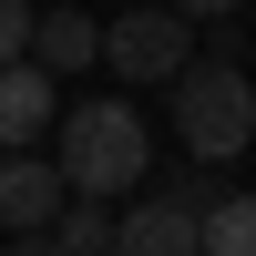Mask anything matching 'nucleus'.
Returning a JSON list of instances; mask_svg holds the SVG:
<instances>
[{"label": "nucleus", "mask_w": 256, "mask_h": 256, "mask_svg": "<svg viewBox=\"0 0 256 256\" xmlns=\"http://www.w3.org/2000/svg\"><path fill=\"white\" fill-rule=\"evenodd\" d=\"M52 144H62L52 164H62L72 195H134L144 164H154V134H144L134 102H72V113L52 123Z\"/></svg>", "instance_id": "obj_1"}, {"label": "nucleus", "mask_w": 256, "mask_h": 256, "mask_svg": "<svg viewBox=\"0 0 256 256\" xmlns=\"http://www.w3.org/2000/svg\"><path fill=\"white\" fill-rule=\"evenodd\" d=\"M205 256H256V195H216L205 205Z\"/></svg>", "instance_id": "obj_9"}, {"label": "nucleus", "mask_w": 256, "mask_h": 256, "mask_svg": "<svg viewBox=\"0 0 256 256\" xmlns=\"http://www.w3.org/2000/svg\"><path fill=\"white\" fill-rule=\"evenodd\" d=\"M184 20H226V10H246V0H174Z\"/></svg>", "instance_id": "obj_12"}, {"label": "nucleus", "mask_w": 256, "mask_h": 256, "mask_svg": "<svg viewBox=\"0 0 256 256\" xmlns=\"http://www.w3.org/2000/svg\"><path fill=\"white\" fill-rule=\"evenodd\" d=\"M102 62H113L123 82H174L184 62H195V20H184L174 0H144V10L102 20Z\"/></svg>", "instance_id": "obj_3"}, {"label": "nucleus", "mask_w": 256, "mask_h": 256, "mask_svg": "<svg viewBox=\"0 0 256 256\" xmlns=\"http://www.w3.org/2000/svg\"><path fill=\"white\" fill-rule=\"evenodd\" d=\"M52 246H62V256H113V195H62Z\"/></svg>", "instance_id": "obj_8"}, {"label": "nucleus", "mask_w": 256, "mask_h": 256, "mask_svg": "<svg viewBox=\"0 0 256 256\" xmlns=\"http://www.w3.org/2000/svg\"><path fill=\"white\" fill-rule=\"evenodd\" d=\"M31 20H41L31 0H0V62H20V52H31Z\"/></svg>", "instance_id": "obj_10"}, {"label": "nucleus", "mask_w": 256, "mask_h": 256, "mask_svg": "<svg viewBox=\"0 0 256 256\" xmlns=\"http://www.w3.org/2000/svg\"><path fill=\"white\" fill-rule=\"evenodd\" d=\"M31 62H41V72H82V62H102V20H82V10H41L31 20Z\"/></svg>", "instance_id": "obj_7"}, {"label": "nucleus", "mask_w": 256, "mask_h": 256, "mask_svg": "<svg viewBox=\"0 0 256 256\" xmlns=\"http://www.w3.org/2000/svg\"><path fill=\"white\" fill-rule=\"evenodd\" d=\"M113 256H205V205H184L174 184L113 216Z\"/></svg>", "instance_id": "obj_4"}, {"label": "nucleus", "mask_w": 256, "mask_h": 256, "mask_svg": "<svg viewBox=\"0 0 256 256\" xmlns=\"http://www.w3.org/2000/svg\"><path fill=\"white\" fill-rule=\"evenodd\" d=\"M164 102H174V134H184L195 164H236L256 144V82H246V62H184L164 82Z\"/></svg>", "instance_id": "obj_2"}, {"label": "nucleus", "mask_w": 256, "mask_h": 256, "mask_svg": "<svg viewBox=\"0 0 256 256\" xmlns=\"http://www.w3.org/2000/svg\"><path fill=\"white\" fill-rule=\"evenodd\" d=\"M62 195H72V184H62V164H41L31 144H20V154H0V236H41V226L62 216Z\"/></svg>", "instance_id": "obj_5"}, {"label": "nucleus", "mask_w": 256, "mask_h": 256, "mask_svg": "<svg viewBox=\"0 0 256 256\" xmlns=\"http://www.w3.org/2000/svg\"><path fill=\"white\" fill-rule=\"evenodd\" d=\"M0 256H62V246H52V226H41V236H0Z\"/></svg>", "instance_id": "obj_11"}, {"label": "nucleus", "mask_w": 256, "mask_h": 256, "mask_svg": "<svg viewBox=\"0 0 256 256\" xmlns=\"http://www.w3.org/2000/svg\"><path fill=\"white\" fill-rule=\"evenodd\" d=\"M52 123H62V92H52V72H41L31 52H20V62H0V154L41 144Z\"/></svg>", "instance_id": "obj_6"}]
</instances>
